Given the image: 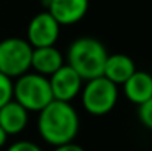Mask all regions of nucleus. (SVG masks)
<instances>
[{"instance_id": "obj_5", "label": "nucleus", "mask_w": 152, "mask_h": 151, "mask_svg": "<svg viewBox=\"0 0 152 151\" xmlns=\"http://www.w3.org/2000/svg\"><path fill=\"white\" fill-rule=\"evenodd\" d=\"M33 48L25 39L7 37L0 42V73L10 79L31 71Z\"/></svg>"}, {"instance_id": "obj_3", "label": "nucleus", "mask_w": 152, "mask_h": 151, "mask_svg": "<svg viewBox=\"0 0 152 151\" xmlns=\"http://www.w3.org/2000/svg\"><path fill=\"white\" fill-rule=\"evenodd\" d=\"M13 99L21 104L28 113L42 111L53 101L49 79L34 71L19 76L13 83Z\"/></svg>"}, {"instance_id": "obj_2", "label": "nucleus", "mask_w": 152, "mask_h": 151, "mask_svg": "<svg viewBox=\"0 0 152 151\" xmlns=\"http://www.w3.org/2000/svg\"><path fill=\"white\" fill-rule=\"evenodd\" d=\"M105 46L95 37L75 39L66 52V64L84 80H90L103 74L105 61L108 58Z\"/></svg>"}, {"instance_id": "obj_15", "label": "nucleus", "mask_w": 152, "mask_h": 151, "mask_svg": "<svg viewBox=\"0 0 152 151\" xmlns=\"http://www.w3.org/2000/svg\"><path fill=\"white\" fill-rule=\"evenodd\" d=\"M6 151H43L37 144L31 142V141H18L15 144H12Z\"/></svg>"}, {"instance_id": "obj_14", "label": "nucleus", "mask_w": 152, "mask_h": 151, "mask_svg": "<svg viewBox=\"0 0 152 151\" xmlns=\"http://www.w3.org/2000/svg\"><path fill=\"white\" fill-rule=\"evenodd\" d=\"M137 116H139L140 123L146 129L152 130V98L145 101L140 105H137Z\"/></svg>"}, {"instance_id": "obj_6", "label": "nucleus", "mask_w": 152, "mask_h": 151, "mask_svg": "<svg viewBox=\"0 0 152 151\" xmlns=\"http://www.w3.org/2000/svg\"><path fill=\"white\" fill-rule=\"evenodd\" d=\"M61 25L48 10H43L31 18L27 27V42L31 48L55 46L59 39Z\"/></svg>"}, {"instance_id": "obj_4", "label": "nucleus", "mask_w": 152, "mask_h": 151, "mask_svg": "<svg viewBox=\"0 0 152 151\" xmlns=\"http://www.w3.org/2000/svg\"><path fill=\"white\" fill-rule=\"evenodd\" d=\"M81 104L92 116H105L114 110L118 101V86L99 76L86 82L81 89Z\"/></svg>"}, {"instance_id": "obj_16", "label": "nucleus", "mask_w": 152, "mask_h": 151, "mask_svg": "<svg viewBox=\"0 0 152 151\" xmlns=\"http://www.w3.org/2000/svg\"><path fill=\"white\" fill-rule=\"evenodd\" d=\"M53 151H84V148L80 147L78 144H75V142L72 141V142H68V144H62V145L55 147Z\"/></svg>"}, {"instance_id": "obj_17", "label": "nucleus", "mask_w": 152, "mask_h": 151, "mask_svg": "<svg viewBox=\"0 0 152 151\" xmlns=\"http://www.w3.org/2000/svg\"><path fill=\"white\" fill-rule=\"evenodd\" d=\"M7 136H9V135H7V133L3 130V127L0 126V148L4 147V144H6V141H7Z\"/></svg>"}, {"instance_id": "obj_10", "label": "nucleus", "mask_w": 152, "mask_h": 151, "mask_svg": "<svg viewBox=\"0 0 152 151\" xmlns=\"http://www.w3.org/2000/svg\"><path fill=\"white\" fill-rule=\"evenodd\" d=\"M123 89L127 99L136 105H140L152 98V76L146 71L136 70L123 83Z\"/></svg>"}, {"instance_id": "obj_7", "label": "nucleus", "mask_w": 152, "mask_h": 151, "mask_svg": "<svg viewBox=\"0 0 152 151\" xmlns=\"http://www.w3.org/2000/svg\"><path fill=\"white\" fill-rule=\"evenodd\" d=\"M48 79L50 83L53 99L65 102H71L77 95H80L84 82L68 64H64Z\"/></svg>"}, {"instance_id": "obj_1", "label": "nucleus", "mask_w": 152, "mask_h": 151, "mask_svg": "<svg viewBox=\"0 0 152 151\" xmlns=\"http://www.w3.org/2000/svg\"><path fill=\"white\" fill-rule=\"evenodd\" d=\"M80 129V119L71 102L53 99L39 111L37 130L43 141L58 147L72 142Z\"/></svg>"}, {"instance_id": "obj_8", "label": "nucleus", "mask_w": 152, "mask_h": 151, "mask_svg": "<svg viewBox=\"0 0 152 151\" xmlns=\"http://www.w3.org/2000/svg\"><path fill=\"white\" fill-rule=\"evenodd\" d=\"M46 10L59 22V25H72L86 16L89 0H48Z\"/></svg>"}, {"instance_id": "obj_9", "label": "nucleus", "mask_w": 152, "mask_h": 151, "mask_svg": "<svg viewBox=\"0 0 152 151\" xmlns=\"http://www.w3.org/2000/svg\"><path fill=\"white\" fill-rule=\"evenodd\" d=\"M64 56L61 50L55 46L45 48H33L31 55V70L45 77H50L52 74L64 65Z\"/></svg>"}, {"instance_id": "obj_12", "label": "nucleus", "mask_w": 152, "mask_h": 151, "mask_svg": "<svg viewBox=\"0 0 152 151\" xmlns=\"http://www.w3.org/2000/svg\"><path fill=\"white\" fill-rule=\"evenodd\" d=\"M134 71H136L134 61L129 55L114 53V55H108L102 76H105L108 80H111L118 86L123 85Z\"/></svg>"}, {"instance_id": "obj_13", "label": "nucleus", "mask_w": 152, "mask_h": 151, "mask_svg": "<svg viewBox=\"0 0 152 151\" xmlns=\"http://www.w3.org/2000/svg\"><path fill=\"white\" fill-rule=\"evenodd\" d=\"M13 99V82L10 77L0 73V108Z\"/></svg>"}, {"instance_id": "obj_11", "label": "nucleus", "mask_w": 152, "mask_h": 151, "mask_svg": "<svg viewBox=\"0 0 152 151\" xmlns=\"http://www.w3.org/2000/svg\"><path fill=\"white\" fill-rule=\"evenodd\" d=\"M28 123V111L15 99L9 101L0 108V126L10 135L21 133Z\"/></svg>"}]
</instances>
